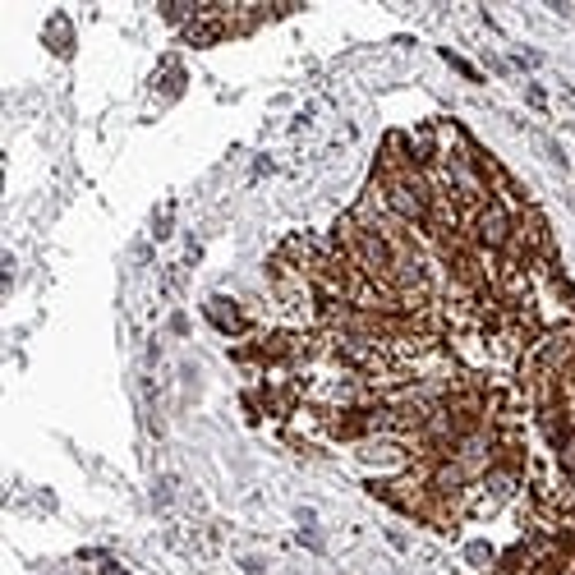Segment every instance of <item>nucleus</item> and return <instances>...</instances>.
Here are the masks:
<instances>
[{
	"mask_svg": "<svg viewBox=\"0 0 575 575\" xmlns=\"http://www.w3.org/2000/svg\"><path fill=\"white\" fill-rule=\"evenodd\" d=\"M469 235H474V244L488 253H506L511 249V239H515V217H511V207L497 198H488L483 207H474L469 212Z\"/></svg>",
	"mask_w": 575,
	"mask_h": 575,
	"instance_id": "obj_1",
	"label": "nucleus"
},
{
	"mask_svg": "<svg viewBox=\"0 0 575 575\" xmlns=\"http://www.w3.org/2000/svg\"><path fill=\"white\" fill-rule=\"evenodd\" d=\"M207 318H212V327H221L226 336H244V331H249L244 313L235 309V299H226V295H212V299H207Z\"/></svg>",
	"mask_w": 575,
	"mask_h": 575,
	"instance_id": "obj_2",
	"label": "nucleus"
},
{
	"mask_svg": "<svg viewBox=\"0 0 575 575\" xmlns=\"http://www.w3.org/2000/svg\"><path fill=\"white\" fill-rule=\"evenodd\" d=\"M442 60H447L451 64V69H456V74H460V78H469V83H479V69H474V64H469V60H460V56H456V51H442Z\"/></svg>",
	"mask_w": 575,
	"mask_h": 575,
	"instance_id": "obj_3",
	"label": "nucleus"
},
{
	"mask_svg": "<svg viewBox=\"0 0 575 575\" xmlns=\"http://www.w3.org/2000/svg\"><path fill=\"white\" fill-rule=\"evenodd\" d=\"M465 557L474 561V566H493V548H488V543H469Z\"/></svg>",
	"mask_w": 575,
	"mask_h": 575,
	"instance_id": "obj_4",
	"label": "nucleus"
}]
</instances>
